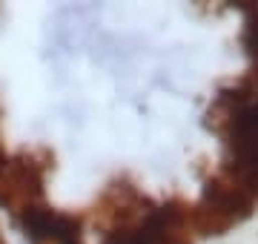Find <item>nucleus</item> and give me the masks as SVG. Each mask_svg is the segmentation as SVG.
Here are the masks:
<instances>
[{"mask_svg": "<svg viewBox=\"0 0 258 244\" xmlns=\"http://www.w3.org/2000/svg\"><path fill=\"white\" fill-rule=\"evenodd\" d=\"M181 213L175 207H158L141 224L112 233L106 244H186L181 238Z\"/></svg>", "mask_w": 258, "mask_h": 244, "instance_id": "f03ea898", "label": "nucleus"}, {"mask_svg": "<svg viewBox=\"0 0 258 244\" xmlns=\"http://www.w3.org/2000/svg\"><path fill=\"white\" fill-rule=\"evenodd\" d=\"M244 43H247L249 55L258 60V6H249L247 9V35H244Z\"/></svg>", "mask_w": 258, "mask_h": 244, "instance_id": "20e7f679", "label": "nucleus"}, {"mask_svg": "<svg viewBox=\"0 0 258 244\" xmlns=\"http://www.w3.org/2000/svg\"><path fill=\"white\" fill-rule=\"evenodd\" d=\"M232 150L241 172L258 181V98L244 101V95H238V109L232 112Z\"/></svg>", "mask_w": 258, "mask_h": 244, "instance_id": "7ed1b4c3", "label": "nucleus"}, {"mask_svg": "<svg viewBox=\"0 0 258 244\" xmlns=\"http://www.w3.org/2000/svg\"><path fill=\"white\" fill-rule=\"evenodd\" d=\"M18 224L35 244H83L81 224L75 216L55 213L46 204L26 207L18 213Z\"/></svg>", "mask_w": 258, "mask_h": 244, "instance_id": "f257e3e1", "label": "nucleus"}]
</instances>
